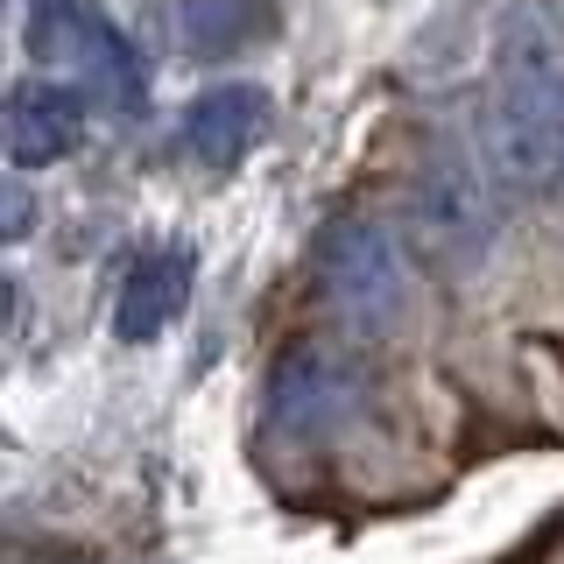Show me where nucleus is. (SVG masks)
<instances>
[{
  "label": "nucleus",
  "mask_w": 564,
  "mask_h": 564,
  "mask_svg": "<svg viewBox=\"0 0 564 564\" xmlns=\"http://www.w3.org/2000/svg\"><path fill=\"white\" fill-rule=\"evenodd\" d=\"M22 43H29V57H43V64L93 70V85H106V93H134V85H141L128 35L106 22L93 0H29Z\"/></svg>",
  "instance_id": "obj_3"
},
{
  "label": "nucleus",
  "mask_w": 564,
  "mask_h": 564,
  "mask_svg": "<svg viewBox=\"0 0 564 564\" xmlns=\"http://www.w3.org/2000/svg\"><path fill=\"white\" fill-rule=\"evenodd\" d=\"M176 29H184V43L198 57H234L240 43H254L269 29V14H261V0H184Z\"/></svg>",
  "instance_id": "obj_10"
},
{
  "label": "nucleus",
  "mask_w": 564,
  "mask_h": 564,
  "mask_svg": "<svg viewBox=\"0 0 564 564\" xmlns=\"http://www.w3.org/2000/svg\"><path fill=\"white\" fill-rule=\"evenodd\" d=\"M360 410V367L346 352L296 346L269 375V423L282 437H325Z\"/></svg>",
  "instance_id": "obj_4"
},
{
  "label": "nucleus",
  "mask_w": 564,
  "mask_h": 564,
  "mask_svg": "<svg viewBox=\"0 0 564 564\" xmlns=\"http://www.w3.org/2000/svg\"><path fill=\"white\" fill-rule=\"evenodd\" d=\"M416 234L431 240L437 261L473 269L494 247V176L473 149H431L416 170Z\"/></svg>",
  "instance_id": "obj_2"
},
{
  "label": "nucleus",
  "mask_w": 564,
  "mask_h": 564,
  "mask_svg": "<svg viewBox=\"0 0 564 564\" xmlns=\"http://www.w3.org/2000/svg\"><path fill=\"white\" fill-rule=\"evenodd\" d=\"M317 282L352 332H381L410 311V261H402L395 234L375 219H339L317 240Z\"/></svg>",
  "instance_id": "obj_1"
},
{
  "label": "nucleus",
  "mask_w": 564,
  "mask_h": 564,
  "mask_svg": "<svg viewBox=\"0 0 564 564\" xmlns=\"http://www.w3.org/2000/svg\"><path fill=\"white\" fill-rule=\"evenodd\" d=\"M85 141V93L64 78H22L8 93V163L50 170Z\"/></svg>",
  "instance_id": "obj_8"
},
{
  "label": "nucleus",
  "mask_w": 564,
  "mask_h": 564,
  "mask_svg": "<svg viewBox=\"0 0 564 564\" xmlns=\"http://www.w3.org/2000/svg\"><path fill=\"white\" fill-rule=\"evenodd\" d=\"M184 296H191V254H184V247H155V254H141L134 269L120 275V290H113V339L120 346H149L155 332L176 325Z\"/></svg>",
  "instance_id": "obj_9"
},
{
  "label": "nucleus",
  "mask_w": 564,
  "mask_h": 564,
  "mask_svg": "<svg viewBox=\"0 0 564 564\" xmlns=\"http://www.w3.org/2000/svg\"><path fill=\"white\" fill-rule=\"evenodd\" d=\"M261 134H269V93L247 78H226L212 93H198L184 106V120H176V149L198 170H240L261 149Z\"/></svg>",
  "instance_id": "obj_6"
},
{
  "label": "nucleus",
  "mask_w": 564,
  "mask_h": 564,
  "mask_svg": "<svg viewBox=\"0 0 564 564\" xmlns=\"http://www.w3.org/2000/svg\"><path fill=\"white\" fill-rule=\"evenodd\" d=\"M480 163L494 176V191L536 205V198H551V191L564 184V134L487 99V113H480Z\"/></svg>",
  "instance_id": "obj_7"
},
{
  "label": "nucleus",
  "mask_w": 564,
  "mask_h": 564,
  "mask_svg": "<svg viewBox=\"0 0 564 564\" xmlns=\"http://www.w3.org/2000/svg\"><path fill=\"white\" fill-rule=\"evenodd\" d=\"M494 106L564 134V50L536 8H516L501 22V57H494Z\"/></svg>",
  "instance_id": "obj_5"
},
{
  "label": "nucleus",
  "mask_w": 564,
  "mask_h": 564,
  "mask_svg": "<svg viewBox=\"0 0 564 564\" xmlns=\"http://www.w3.org/2000/svg\"><path fill=\"white\" fill-rule=\"evenodd\" d=\"M0 205H8V240H29V219H35V205H29L22 176H8V191H0Z\"/></svg>",
  "instance_id": "obj_11"
}]
</instances>
